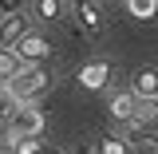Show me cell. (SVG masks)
Returning a JSON list of instances; mask_svg holds the SVG:
<instances>
[{"label": "cell", "instance_id": "cell-5", "mask_svg": "<svg viewBox=\"0 0 158 154\" xmlns=\"http://www.w3.org/2000/svg\"><path fill=\"white\" fill-rule=\"evenodd\" d=\"M28 67V59L20 56L16 48H8V44H0V83H12V79L20 75Z\"/></svg>", "mask_w": 158, "mask_h": 154}, {"label": "cell", "instance_id": "cell-2", "mask_svg": "<svg viewBox=\"0 0 158 154\" xmlns=\"http://www.w3.org/2000/svg\"><path fill=\"white\" fill-rule=\"evenodd\" d=\"M40 131H44V111L36 103H20V111L12 115V131H4V135L16 138V135H40Z\"/></svg>", "mask_w": 158, "mask_h": 154}, {"label": "cell", "instance_id": "cell-18", "mask_svg": "<svg viewBox=\"0 0 158 154\" xmlns=\"http://www.w3.org/2000/svg\"><path fill=\"white\" fill-rule=\"evenodd\" d=\"M75 154H99V150H75Z\"/></svg>", "mask_w": 158, "mask_h": 154}, {"label": "cell", "instance_id": "cell-1", "mask_svg": "<svg viewBox=\"0 0 158 154\" xmlns=\"http://www.w3.org/2000/svg\"><path fill=\"white\" fill-rule=\"evenodd\" d=\"M4 87H8V91H12L20 103H36V99L48 91V71H44L40 63H28V67H24V71L12 79V83H4Z\"/></svg>", "mask_w": 158, "mask_h": 154}, {"label": "cell", "instance_id": "cell-19", "mask_svg": "<svg viewBox=\"0 0 158 154\" xmlns=\"http://www.w3.org/2000/svg\"><path fill=\"white\" fill-rule=\"evenodd\" d=\"M0 138H4V123H0Z\"/></svg>", "mask_w": 158, "mask_h": 154}, {"label": "cell", "instance_id": "cell-20", "mask_svg": "<svg viewBox=\"0 0 158 154\" xmlns=\"http://www.w3.org/2000/svg\"><path fill=\"white\" fill-rule=\"evenodd\" d=\"M154 123H158V119H154Z\"/></svg>", "mask_w": 158, "mask_h": 154}, {"label": "cell", "instance_id": "cell-14", "mask_svg": "<svg viewBox=\"0 0 158 154\" xmlns=\"http://www.w3.org/2000/svg\"><path fill=\"white\" fill-rule=\"evenodd\" d=\"M99 154H127V138H115V135H107L103 142H99Z\"/></svg>", "mask_w": 158, "mask_h": 154}, {"label": "cell", "instance_id": "cell-9", "mask_svg": "<svg viewBox=\"0 0 158 154\" xmlns=\"http://www.w3.org/2000/svg\"><path fill=\"white\" fill-rule=\"evenodd\" d=\"M107 79H111V67H107V63H87V67L79 71V83H83L87 91H99V87H107Z\"/></svg>", "mask_w": 158, "mask_h": 154}, {"label": "cell", "instance_id": "cell-16", "mask_svg": "<svg viewBox=\"0 0 158 154\" xmlns=\"http://www.w3.org/2000/svg\"><path fill=\"white\" fill-rule=\"evenodd\" d=\"M0 154H16V138H8V135L0 138Z\"/></svg>", "mask_w": 158, "mask_h": 154}, {"label": "cell", "instance_id": "cell-6", "mask_svg": "<svg viewBox=\"0 0 158 154\" xmlns=\"http://www.w3.org/2000/svg\"><path fill=\"white\" fill-rule=\"evenodd\" d=\"M16 52L28 59V63H40V59H48V56H52V44H48L44 36H36V32H28V36L16 44Z\"/></svg>", "mask_w": 158, "mask_h": 154}, {"label": "cell", "instance_id": "cell-15", "mask_svg": "<svg viewBox=\"0 0 158 154\" xmlns=\"http://www.w3.org/2000/svg\"><path fill=\"white\" fill-rule=\"evenodd\" d=\"M8 12H24V0H0V16H8Z\"/></svg>", "mask_w": 158, "mask_h": 154}, {"label": "cell", "instance_id": "cell-8", "mask_svg": "<svg viewBox=\"0 0 158 154\" xmlns=\"http://www.w3.org/2000/svg\"><path fill=\"white\" fill-rule=\"evenodd\" d=\"M131 91H135L138 99H158V67H142V71H135Z\"/></svg>", "mask_w": 158, "mask_h": 154}, {"label": "cell", "instance_id": "cell-12", "mask_svg": "<svg viewBox=\"0 0 158 154\" xmlns=\"http://www.w3.org/2000/svg\"><path fill=\"white\" fill-rule=\"evenodd\" d=\"M127 8H131V16H138V20H150L158 12V0H127Z\"/></svg>", "mask_w": 158, "mask_h": 154}, {"label": "cell", "instance_id": "cell-3", "mask_svg": "<svg viewBox=\"0 0 158 154\" xmlns=\"http://www.w3.org/2000/svg\"><path fill=\"white\" fill-rule=\"evenodd\" d=\"M71 12H75L79 28H83L87 36H95L99 28H103V8H99V0H71Z\"/></svg>", "mask_w": 158, "mask_h": 154}, {"label": "cell", "instance_id": "cell-7", "mask_svg": "<svg viewBox=\"0 0 158 154\" xmlns=\"http://www.w3.org/2000/svg\"><path fill=\"white\" fill-rule=\"evenodd\" d=\"M111 115H115L118 123H135L138 119V95L135 91H118V95L111 99Z\"/></svg>", "mask_w": 158, "mask_h": 154}, {"label": "cell", "instance_id": "cell-13", "mask_svg": "<svg viewBox=\"0 0 158 154\" xmlns=\"http://www.w3.org/2000/svg\"><path fill=\"white\" fill-rule=\"evenodd\" d=\"M40 150H44L40 135H16V154H40Z\"/></svg>", "mask_w": 158, "mask_h": 154}, {"label": "cell", "instance_id": "cell-11", "mask_svg": "<svg viewBox=\"0 0 158 154\" xmlns=\"http://www.w3.org/2000/svg\"><path fill=\"white\" fill-rule=\"evenodd\" d=\"M16 111H20V99L12 95L4 83H0V123H12V115H16Z\"/></svg>", "mask_w": 158, "mask_h": 154}, {"label": "cell", "instance_id": "cell-4", "mask_svg": "<svg viewBox=\"0 0 158 154\" xmlns=\"http://www.w3.org/2000/svg\"><path fill=\"white\" fill-rule=\"evenodd\" d=\"M24 36H28V16H24V12H8V16H0V44L16 48Z\"/></svg>", "mask_w": 158, "mask_h": 154}, {"label": "cell", "instance_id": "cell-17", "mask_svg": "<svg viewBox=\"0 0 158 154\" xmlns=\"http://www.w3.org/2000/svg\"><path fill=\"white\" fill-rule=\"evenodd\" d=\"M40 154H59V150H56V146H44V150H40Z\"/></svg>", "mask_w": 158, "mask_h": 154}, {"label": "cell", "instance_id": "cell-10", "mask_svg": "<svg viewBox=\"0 0 158 154\" xmlns=\"http://www.w3.org/2000/svg\"><path fill=\"white\" fill-rule=\"evenodd\" d=\"M32 12H36V20L56 24V20H63V0H32Z\"/></svg>", "mask_w": 158, "mask_h": 154}]
</instances>
